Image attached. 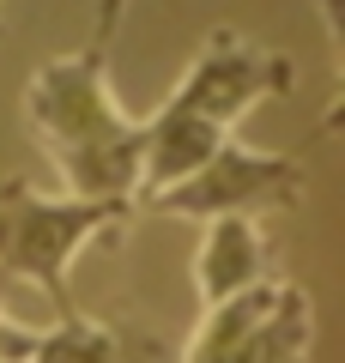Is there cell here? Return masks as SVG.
I'll return each mask as SVG.
<instances>
[{"mask_svg":"<svg viewBox=\"0 0 345 363\" xmlns=\"http://www.w3.org/2000/svg\"><path fill=\"white\" fill-rule=\"evenodd\" d=\"M25 128L55 164L67 194L79 200H133L140 206L146 121L121 109L109 85V55L73 49L55 55L25 85Z\"/></svg>","mask_w":345,"mask_h":363,"instance_id":"6da1fadb","label":"cell"},{"mask_svg":"<svg viewBox=\"0 0 345 363\" xmlns=\"http://www.w3.org/2000/svg\"><path fill=\"white\" fill-rule=\"evenodd\" d=\"M297 91V61L279 49L248 43L236 25H218L200 43V55L188 61V73L176 79V91L164 97L152 121H146V164H140V200L182 182L218 140L236 133V121L248 109H261L267 97H291Z\"/></svg>","mask_w":345,"mask_h":363,"instance_id":"7a4b0ae2","label":"cell"},{"mask_svg":"<svg viewBox=\"0 0 345 363\" xmlns=\"http://www.w3.org/2000/svg\"><path fill=\"white\" fill-rule=\"evenodd\" d=\"M133 200H79L67 188H37L25 176L0 182V272L37 285L55 315H73V260L97 236H115L133 218Z\"/></svg>","mask_w":345,"mask_h":363,"instance_id":"3957f363","label":"cell"},{"mask_svg":"<svg viewBox=\"0 0 345 363\" xmlns=\"http://www.w3.org/2000/svg\"><path fill=\"white\" fill-rule=\"evenodd\" d=\"M176 363H315V297L285 279H255L200 303Z\"/></svg>","mask_w":345,"mask_h":363,"instance_id":"277c9868","label":"cell"},{"mask_svg":"<svg viewBox=\"0 0 345 363\" xmlns=\"http://www.w3.org/2000/svg\"><path fill=\"white\" fill-rule=\"evenodd\" d=\"M309 194V164L303 152H255L243 145L236 133L218 140L200 164L188 169L182 182L146 194L140 206L158 212V218H188V224H206V218H224V212H285Z\"/></svg>","mask_w":345,"mask_h":363,"instance_id":"5b68a950","label":"cell"},{"mask_svg":"<svg viewBox=\"0 0 345 363\" xmlns=\"http://www.w3.org/2000/svg\"><path fill=\"white\" fill-rule=\"evenodd\" d=\"M267 279V236L248 212H224V218H206L200 230V255H194V297L218 303L230 291Z\"/></svg>","mask_w":345,"mask_h":363,"instance_id":"8992f818","label":"cell"},{"mask_svg":"<svg viewBox=\"0 0 345 363\" xmlns=\"http://www.w3.org/2000/svg\"><path fill=\"white\" fill-rule=\"evenodd\" d=\"M31 363H121V333L91 315H61V327H43Z\"/></svg>","mask_w":345,"mask_h":363,"instance_id":"52a82bcc","label":"cell"},{"mask_svg":"<svg viewBox=\"0 0 345 363\" xmlns=\"http://www.w3.org/2000/svg\"><path fill=\"white\" fill-rule=\"evenodd\" d=\"M37 333H43V327H25L18 315L0 309V363H31V351H37Z\"/></svg>","mask_w":345,"mask_h":363,"instance_id":"ba28073f","label":"cell"},{"mask_svg":"<svg viewBox=\"0 0 345 363\" xmlns=\"http://www.w3.org/2000/svg\"><path fill=\"white\" fill-rule=\"evenodd\" d=\"M128 6H133V0H97V18H91V49H103V55H109L115 49V37H121V18H128Z\"/></svg>","mask_w":345,"mask_h":363,"instance_id":"9c48e42d","label":"cell"},{"mask_svg":"<svg viewBox=\"0 0 345 363\" xmlns=\"http://www.w3.org/2000/svg\"><path fill=\"white\" fill-rule=\"evenodd\" d=\"M0 30H6V0H0Z\"/></svg>","mask_w":345,"mask_h":363,"instance_id":"30bf717a","label":"cell"}]
</instances>
